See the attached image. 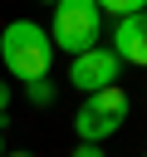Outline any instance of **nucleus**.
Listing matches in <instances>:
<instances>
[{"instance_id": "obj_1", "label": "nucleus", "mask_w": 147, "mask_h": 157, "mask_svg": "<svg viewBox=\"0 0 147 157\" xmlns=\"http://www.w3.org/2000/svg\"><path fill=\"white\" fill-rule=\"evenodd\" d=\"M0 64L10 69V78H49L54 69V39L49 29H39L34 20H10L0 29Z\"/></svg>"}, {"instance_id": "obj_2", "label": "nucleus", "mask_w": 147, "mask_h": 157, "mask_svg": "<svg viewBox=\"0 0 147 157\" xmlns=\"http://www.w3.org/2000/svg\"><path fill=\"white\" fill-rule=\"evenodd\" d=\"M127 113H132L127 88H123V83H108V88H98V93H83V103H78V113H74V132H78V142H108V137L127 123Z\"/></svg>"}, {"instance_id": "obj_3", "label": "nucleus", "mask_w": 147, "mask_h": 157, "mask_svg": "<svg viewBox=\"0 0 147 157\" xmlns=\"http://www.w3.org/2000/svg\"><path fill=\"white\" fill-rule=\"evenodd\" d=\"M54 49L64 54H83L103 39V10L93 0H54V25H49Z\"/></svg>"}, {"instance_id": "obj_4", "label": "nucleus", "mask_w": 147, "mask_h": 157, "mask_svg": "<svg viewBox=\"0 0 147 157\" xmlns=\"http://www.w3.org/2000/svg\"><path fill=\"white\" fill-rule=\"evenodd\" d=\"M118 78H123V59H118L108 44H93V49L74 54V64H69V83H74L78 93H98V88H108V83H118Z\"/></svg>"}, {"instance_id": "obj_5", "label": "nucleus", "mask_w": 147, "mask_h": 157, "mask_svg": "<svg viewBox=\"0 0 147 157\" xmlns=\"http://www.w3.org/2000/svg\"><path fill=\"white\" fill-rule=\"evenodd\" d=\"M123 64H137V69H147V10H137V15H123L118 20V29H113V44H108Z\"/></svg>"}, {"instance_id": "obj_6", "label": "nucleus", "mask_w": 147, "mask_h": 157, "mask_svg": "<svg viewBox=\"0 0 147 157\" xmlns=\"http://www.w3.org/2000/svg\"><path fill=\"white\" fill-rule=\"evenodd\" d=\"M93 5H98V10H108V15H118V20H123V15L147 10V0H93Z\"/></svg>"}, {"instance_id": "obj_7", "label": "nucleus", "mask_w": 147, "mask_h": 157, "mask_svg": "<svg viewBox=\"0 0 147 157\" xmlns=\"http://www.w3.org/2000/svg\"><path fill=\"white\" fill-rule=\"evenodd\" d=\"M24 88H29V103H39V108L54 103V83H49V78H29Z\"/></svg>"}, {"instance_id": "obj_8", "label": "nucleus", "mask_w": 147, "mask_h": 157, "mask_svg": "<svg viewBox=\"0 0 147 157\" xmlns=\"http://www.w3.org/2000/svg\"><path fill=\"white\" fill-rule=\"evenodd\" d=\"M69 157H108V152H103V142H78Z\"/></svg>"}, {"instance_id": "obj_9", "label": "nucleus", "mask_w": 147, "mask_h": 157, "mask_svg": "<svg viewBox=\"0 0 147 157\" xmlns=\"http://www.w3.org/2000/svg\"><path fill=\"white\" fill-rule=\"evenodd\" d=\"M5 108H10V83L0 78V113H5Z\"/></svg>"}, {"instance_id": "obj_10", "label": "nucleus", "mask_w": 147, "mask_h": 157, "mask_svg": "<svg viewBox=\"0 0 147 157\" xmlns=\"http://www.w3.org/2000/svg\"><path fill=\"white\" fill-rule=\"evenodd\" d=\"M5 157H34V152H10V147H5Z\"/></svg>"}, {"instance_id": "obj_11", "label": "nucleus", "mask_w": 147, "mask_h": 157, "mask_svg": "<svg viewBox=\"0 0 147 157\" xmlns=\"http://www.w3.org/2000/svg\"><path fill=\"white\" fill-rule=\"evenodd\" d=\"M0 157H5V123H0Z\"/></svg>"}, {"instance_id": "obj_12", "label": "nucleus", "mask_w": 147, "mask_h": 157, "mask_svg": "<svg viewBox=\"0 0 147 157\" xmlns=\"http://www.w3.org/2000/svg\"><path fill=\"white\" fill-rule=\"evenodd\" d=\"M49 5H54V0H49Z\"/></svg>"}, {"instance_id": "obj_13", "label": "nucleus", "mask_w": 147, "mask_h": 157, "mask_svg": "<svg viewBox=\"0 0 147 157\" xmlns=\"http://www.w3.org/2000/svg\"><path fill=\"white\" fill-rule=\"evenodd\" d=\"M142 157H147V152H142Z\"/></svg>"}]
</instances>
